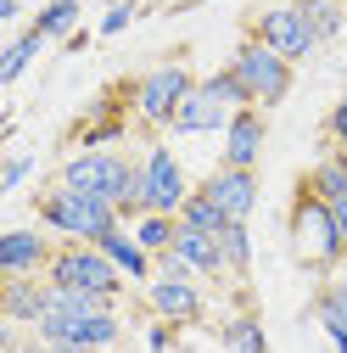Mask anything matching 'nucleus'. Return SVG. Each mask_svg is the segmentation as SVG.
Here are the masks:
<instances>
[{
  "mask_svg": "<svg viewBox=\"0 0 347 353\" xmlns=\"http://www.w3.org/2000/svg\"><path fill=\"white\" fill-rule=\"evenodd\" d=\"M45 281L51 286H78V292H101V297H118L123 292V270L96 247V241H67L56 247V258L45 263Z\"/></svg>",
  "mask_w": 347,
  "mask_h": 353,
  "instance_id": "nucleus-6",
  "label": "nucleus"
},
{
  "mask_svg": "<svg viewBox=\"0 0 347 353\" xmlns=\"http://www.w3.org/2000/svg\"><path fill=\"white\" fill-rule=\"evenodd\" d=\"M174 342H180V325H174V320H157V325L146 331V347H151V353H174Z\"/></svg>",
  "mask_w": 347,
  "mask_h": 353,
  "instance_id": "nucleus-29",
  "label": "nucleus"
},
{
  "mask_svg": "<svg viewBox=\"0 0 347 353\" xmlns=\"http://www.w3.org/2000/svg\"><path fill=\"white\" fill-rule=\"evenodd\" d=\"M219 252H224V270L241 281L252 270V236H246V219H230V225L219 230Z\"/></svg>",
  "mask_w": 347,
  "mask_h": 353,
  "instance_id": "nucleus-20",
  "label": "nucleus"
},
{
  "mask_svg": "<svg viewBox=\"0 0 347 353\" xmlns=\"http://www.w3.org/2000/svg\"><path fill=\"white\" fill-rule=\"evenodd\" d=\"M28 174H34V157H28V152H17V157L6 163V174H0V196H12V191L28 180Z\"/></svg>",
  "mask_w": 347,
  "mask_h": 353,
  "instance_id": "nucleus-27",
  "label": "nucleus"
},
{
  "mask_svg": "<svg viewBox=\"0 0 347 353\" xmlns=\"http://www.w3.org/2000/svg\"><path fill=\"white\" fill-rule=\"evenodd\" d=\"M96 247H101V252H107V258L118 263V270H123L129 281H151V275H157V258H151V252H146V247L135 241V230H129V225L107 230V236H101Z\"/></svg>",
  "mask_w": 347,
  "mask_h": 353,
  "instance_id": "nucleus-16",
  "label": "nucleus"
},
{
  "mask_svg": "<svg viewBox=\"0 0 347 353\" xmlns=\"http://www.w3.org/2000/svg\"><path fill=\"white\" fill-rule=\"evenodd\" d=\"M140 174H146V213H180V208H185L191 180H185L180 157H174L168 146H146Z\"/></svg>",
  "mask_w": 347,
  "mask_h": 353,
  "instance_id": "nucleus-10",
  "label": "nucleus"
},
{
  "mask_svg": "<svg viewBox=\"0 0 347 353\" xmlns=\"http://www.w3.org/2000/svg\"><path fill=\"white\" fill-rule=\"evenodd\" d=\"M146 308L151 320H174V325H196L207 314V292H202V275L191 270H157L146 281Z\"/></svg>",
  "mask_w": 347,
  "mask_h": 353,
  "instance_id": "nucleus-8",
  "label": "nucleus"
},
{
  "mask_svg": "<svg viewBox=\"0 0 347 353\" xmlns=\"http://www.w3.org/2000/svg\"><path fill=\"white\" fill-rule=\"evenodd\" d=\"M230 68H235V79L246 84L252 107H280V101L291 96V79H297V62H291V57H280L275 46H264L257 34H246L241 46H235Z\"/></svg>",
  "mask_w": 347,
  "mask_h": 353,
  "instance_id": "nucleus-5",
  "label": "nucleus"
},
{
  "mask_svg": "<svg viewBox=\"0 0 347 353\" xmlns=\"http://www.w3.org/2000/svg\"><path fill=\"white\" fill-rule=\"evenodd\" d=\"M123 135V118H96V123H84L78 129V152H101Z\"/></svg>",
  "mask_w": 347,
  "mask_h": 353,
  "instance_id": "nucleus-25",
  "label": "nucleus"
},
{
  "mask_svg": "<svg viewBox=\"0 0 347 353\" xmlns=\"http://www.w3.org/2000/svg\"><path fill=\"white\" fill-rule=\"evenodd\" d=\"M34 28L45 34V39L78 34V0H45V6H39V17H34Z\"/></svg>",
  "mask_w": 347,
  "mask_h": 353,
  "instance_id": "nucleus-21",
  "label": "nucleus"
},
{
  "mask_svg": "<svg viewBox=\"0 0 347 353\" xmlns=\"http://www.w3.org/2000/svg\"><path fill=\"white\" fill-rule=\"evenodd\" d=\"M341 6H347V0H341Z\"/></svg>",
  "mask_w": 347,
  "mask_h": 353,
  "instance_id": "nucleus-33",
  "label": "nucleus"
},
{
  "mask_svg": "<svg viewBox=\"0 0 347 353\" xmlns=\"http://www.w3.org/2000/svg\"><path fill=\"white\" fill-rule=\"evenodd\" d=\"M286 236H291V252H297L302 270H336L341 252H347V236H341V225H336V208H330L308 180L297 185V202H291V213H286Z\"/></svg>",
  "mask_w": 347,
  "mask_h": 353,
  "instance_id": "nucleus-2",
  "label": "nucleus"
},
{
  "mask_svg": "<svg viewBox=\"0 0 347 353\" xmlns=\"http://www.w3.org/2000/svg\"><path fill=\"white\" fill-rule=\"evenodd\" d=\"M129 230H135V241L157 258V252H168V247H174V236H180V213H140Z\"/></svg>",
  "mask_w": 347,
  "mask_h": 353,
  "instance_id": "nucleus-18",
  "label": "nucleus"
},
{
  "mask_svg": "<svg viewBox=\"0 0 347 353\" xmlns=\"http://www.w3.org/2000/svg\"><path fill=\"white\" fill-rule=\"evenodd\" d=\"M246 34H257L264 46H275L280 57H291V62H302V57H314L319 51V34H314V23H308V12H302V0H280V6H264L252 17V28Z\"/></svg>",
  "mask_w": 347,
  "mask_h": 353,
  "instance_id": "nucleus-9",
  "label": "nucleus"
},
{
  "mask_svg": "<svg viewBox=\"0 0 347 353\" xmlns=\"http://www.w3.org/2000/svg\"><path fill=\"white\" fill-rule=\"evenodd\" d=\"M241 107H252L246 96V84L235 79V68H219V73H207L196 79V90L180 101V112H174V135H207V129H224Z\"/></svg>",
  "mask_w": 347,
  "mask_h": 353,
  "instance_id": "nucleus-4",
  "label": "nucleus"
},
{
  "mask_svg": "<svg viewBox=\"0 0 347 353\" xmlns=\"http://www.w3.org/2000/svg\"><path fill=\"white\" fill-rule=\"evenodd\" d=\"M118 297H101V292H78V286H51V303L39 314V336L45 342H67V347H84V353H107L123 342V325L112 314Z\"/></svg>",
  "mask_w": 347,
  "mask_h": 353,
  "instance_id": "nucleus-1",
  "label": "nucleus"
},
{
  "mask_svg": "<svg viewBox=\"0 0 347 353\" xmlns=\"http://www.w3.org/2000/svg\"><path fill=\"white\" fill-rule=\"evenodd\" d=\"M302 12H308L314 34H319V46H325V39H336V34L347 28V6H341V0H302Z\"/></svg>",
  "mask_w": 347,
  "mask_h": 353,
  "instance_id": "nucleus-24",
  "label": "nucleus"
},
{
  "mask_svg": "<svg viewBox=\"0 0 347 353\" xmlns=\"http://www.w3.org/2000/svg\"><path fill=\"white\" fill-rule=\"evenodd\" d=\"M314 314H319V325L336 336V331H347V281H330V286H319V297H314Z\"/></svg>",
  "mask_w": 347,
  "mask_h": 353,
  "instance_id": "nucleus-23",
  "label": "nucleus"
},
{
  "mask_svg": "<svg viewBox=\"0 0 347 353\" xmlns=\"http://www.w3.org/2000/svg\"><path fill=\"white\" fill-rule=\"evenodd\" d=\"M219 342H224V353H269V336H264V325H257V314L224 320L219 325Z\"/></svg>",
  "mask_w": 347,
  "mask_h": 353,
  "instance_id": "nucleus-19",
  "label": "nucleus"
},
{
  "mask_svg": "<svg viewBox=\"0 0 347 353\" xmlns=\"http://www.w3.org/2000/svg\"><path fill=\"white\" fill-rule=\"evenodd\" d=\"M56 258V241L45 236V225H17L0 236V270L6 275H45V263Z\"/></svg>",
  "mask_w": 347,
  "mask_h": 353,
  "instance_id": "nucleus-11",
  "label": "nucleus"
},
{
  "mask_svg": "<svg viewBox=\"0 0 347 353\" xmlns=\"http://www.w3.org/2000/svg\"><path fill=\"white\" fill-rule=\"evenodd\" d=\"M45 303H51V281L45 275H6V297H0L6 325H39Z\"/></svg>",
  "mask_w": 347,
  "mask_h": 353,
  "instance_id": "nucleus-15",
  "label": "nucleus"
},
{
  "mask_svg": "<svg viewBox=\"0 0 347 353\" xmlns=\"http://www.w3.org/2000/svg\"><path fill=\"white\" fill-rule=\"evenodd\" d=\"M196 191H207L213 202H219L224 219H252V208H257V168H230V163H219Z\"/></svg>",
  "mask_w": 347,
  "mask_h": 353,
  "instance_id": "nucleus-12",
  "label": "nucleus"
},
{
  "mask_svg": "<svg viewBox=\"0 0 347 353\" xmlns=\"http://www.w3.org/2000/svg\"><path fill=\"white\" fill-rule=\"evenodd\" d=\"M341 270H347V252H341Z\"/></svg>",
  "mask_w": 347,
  "mask_h": 353,
  "instance_id": "nucleus-32",
  "label": "nucleus"
},
{
  "mask_svg": "<svg viewBox=\"0 0 347 353\" xmlns=\"http://www.w3.org/2000/svg\"><path fill=\"white\" fill-rule=\"evenodd\" d=\"M23 17V6H17V0H0V23H17Z\"/></svg>",
  "mask_w": 347,
  "mask_h": 353,
  "instance_id": "nucleus-30",
  "label": "nucleus"
},
{
  "mask_svg": "<svg viewBox=\"0 0 347 353\" xmlns=\"http://www.w3.org/2000/svg\"><path fill=\"white\" fill-rule=\"evenodd\" d=\"M325 135H330V146H336V152H347V96L330 107V118H325Z\"/></svg>",
  "mask_w": 347,
  "mask_h": 353,
  "instance_id": "nucleus-28",
  "label": "nucleus"
},
{
  "mask_svg": "<svg viewBox=\"0 0 347 353\" xmlns=\"http://www.w3.org/2000/svg\"><path fill=\"white\" fill-rule=\"evenodd\" d=\"M264 141H269V118H264V107H241V112L224 123V163H230V168H257V157H264Z\"/></svg>",
  "mask_w": 347,
  "mask_h": 353,
  "instance_id": "nucleus-13",
  "label": "nucleus"
},
{
  "mask_svg": "<svg viewBox=\"0 0 347 353\" xmlns=\"http://www.w3.org/2000/svg\"><path fill=\"white\" fill-rule=\"evenodd\" d=\"M39 51H45V34H39V28H23V34L12 39V46L0 51V84H17Z\"/></svg>",
  "mask_w": 347,
  "mask_h": 353,
  "instance_id": "nucleus-17",
  "label": "nucleus"
},
{
  "mask_svg": "<svg viewBox=\"0 0 347 353\" xmlns=\"http://www.w3.org/2000/svg\"><path fill=\"white\" fill-rule=\"evenodd\" d=\"M168 252L180 258L191 275H202V281H224V275H230V270H224V252H219V236H207V230L185 225V219H180V236H174Z\"/></svg>",
  "mask_w": 347,
  "mask_h": 353,
  "instance_id": "nucleus-14",
  "label": "nucleus"
},
{
  "mask_svg": "<svg viewBox=\"0 0 347 353\" xmlns=\"http://www.w3.org/2000/svg\"><path fill=\"white\" fill-rule=\"evenodd\" d=\"M34 213H39V225H45L51 236L62 241H101L107 230L123 225V213L107 202V196H90V191H73V185H51V191H39L34 196Z\"/></svg>",
  "mask_w": 347,
  "mask_h": 353,
  "instance_id": "nucleus-3",
  "label": "nucleus"
},
{
  "mask_svg": "<svg viewBox=\"0 0 347 353\" xmlns=\"http://www.w3.org/2000/svg\"><path fill=\"white\" fill-rule=\"evenodd\" d=\"M191 90H196V73H191L185 62H162V68L140 73V79H135V112H140V123H146V129H168L174 112H180V101H185Z\"/></svg>",
  "mask_w": 347,
  "mask_h": 353,
  "instance_id": "nucleus-7",
  "label": "nucleus"
},
{
  "mask_svg": "<svg viewBox=\"0 0 347 353\" xmlns=\"http://www.w3.org/2000/svg\"><path fill=\"white\" fill-rule=\"evenodd\" d=\"M180 219H185V225H196V230H207V236H219V230L230 225L224 208L213 202L207 191H191V196H185V208H180Z\"/></svg>",
  "mask_w": 347,
  "mask_h": 353,
  "instance_id": "nucleus-22",
  "label": "nucleus"
},
{
  "mask_svg": "<svg viewBox=\"0 0 347 353\" xmlns=\"http://www.w3.org/2000/svg\"><path fill=\"white\" fill-rule=\"evenodd\" d=\"M135 17H140V6H135V0H112V6H107V17H101V34L112 39V34H123Z\"/></svg>",
  "mask_w": 347,
  "mask_h": 353,
  "instance_id": "nucleus-26",
  "label": "nucleus"
},
{
  "mask_svg": "<svg viewBox=\"0 0 347 353\" xmlns=\"http://www.w3.org/2000/svg\"><path fill=\"white\" fill-rule=\"evenodd\" d=\"M330 342H336V353H347V331H336V336H330Z\"/></svg>",
  "mask_w": 347,
  "mask_h": 353,
  "instance_id": "nucleus-31",
  "label": "nucleus"
}]
</instances>
